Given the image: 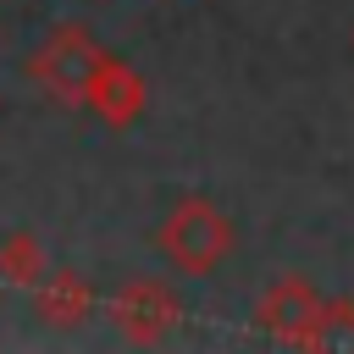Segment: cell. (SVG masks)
Listing matches in <instances>:
<instances>
[{
    "instance_id": "cell-1",
    "label": "cell",
    "mask_w": 354,
    "mask_h": 354,
    "mask_svg": "<svg viewBox=\"0 0 354 354\" xmlns=\"http://www.w3.org/2000/svg\"><path fill=\"white\" fill-rule=\"evenodd\" d=\"M260 326L271 337H288L299 348H326L332 343V304L304 282V277H282L266 299H260Z\"/></svg>"
},
{
    "instance_id": "cell-3",
    "label": "cell",
    "mask_w": 354,
    "mask_h": 354,
    "mask_svg": "<svg viewBox=\"0 0 354 354\" xmlns=\"http://www.w3.org/2000/svg\"><path fill=\"white\" fill-rule=\"evenodd\" d=\"M348 44H354V33H348Z\"/></svg>"
},
{
    "instance_id": "cell-2",
    "label": "cell",
    "mask_w": 354,
    "mask_h": 354,
    "mask_svg": "<svg viewBox=\"0 0 354 354\" xmlns=\"http://www.w3.org/2000/svg\"><path fill=\"white\" fill-rule=\"evenodd\" d=\"M166 243H171V254L183 260V266H194V271H210L221 254H227V243H232V227H227V216H216L210 205H183L177 216H171V227H166Z\"/></svg>"
}]
</instances>
